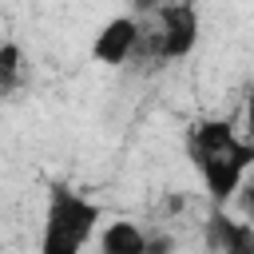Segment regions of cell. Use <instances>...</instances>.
Listing matches in <instances>:
<instances>
[{
  "label": "cell",
  "mask_w": 254,
  "mask_h": 254,
  "mask_svg": "<svg viewBox=\"0 0 254 254\" xmlns=\"http://www.w3.org/2000/svg\"><path fill=\"white\" fill-rule=\"evenodd\" d=\"M187 155L202 179L210 206H222V210L254 175V139H242L226 119H198L187 131Z\"/></svg>",
  "instance_id": "obj_1"
},
{
  "label": "cell",
  "mask_w": 254,
  "mask_h": 254,
  "mask_svg": "<svg viewBox=\"0 0 254 254\" xmlns=\"http://www.w3.org/2000/svg\"><path fill=\"white\" fill-rule=\"evenodd\" d=\"M103 222L99 202H91L87 194L56 183L48 190L44 202V230H40V254H83L87 242L95 238V230Z\"/></svg>",
  "instance_id": "obj_2"
},
{
  "label": "cell",
  "mask_w": 254,
  "mask_h": 254,
  "mask_svg": "<svg viewBox=\"0 0 254 254\" xmlns=\"http://www.w3.org/2000/svg\"><path fill=\"white\" fill-rule=\"evenodd\" d=\"M202 36V20L198 8L190 0H171L151 28H143V44L135 60H151V64H171V60H187L198 48Z\"/></svg>",
  "instance_id": "obj_3"
},
{
  "label": "cell",
  "mask_w": 254,
  "mask_h": 254,
  "mask_svg": "<svg viewBox=\"0 0 254 254\" xmlns=\"http://www.w3.org/2000/svg\"><path fill=\"white\" fill-rule=\"evenodd\" d=\"M139 44H143V20L139 16H111L91 40V60L103 67H123L139 56Z\"/></svg>",
  "instance_id": "obj_4"
},
{
  "label": "cell",
  "mask_w": 254,
  "mask_h": 254,
  "mask_svg": "<svg viewBox=\"0 0 254 254\" xmlns=\"http://www.w3.org/2000/svg\"><path fill=\"white\" fill-rule=\"evenodd\" d=\"M206 246L214 254H254V226L246 218L226 214L222 206H210V214H206Z\"/></svg>",
  "instance_id": "obj_5"
},
{
  "label": "cell",
  "mask_w": 254,
  "mask_h": 254,
  "mask_svg": "<svg viewBox=\"0 0 254 254\" xmlns=\"http://www.w3.org/2000/svg\"><path fill=\"white\" fill-rule=\"evenodd\" d=\"M147 242L151 238L131 218L103 222V230H99V254H147Z\"/></svg>",
  "instance_id": "obj_6"
},
{
  "label": "cell",
  "mask_w": 254,
  "mask_h": 254,
  "mask_svg": "<svg viewBox=\"0 0 254 254\" xmlns=\"http://www.w3.org/2000/svg\"><path fill=\"white\" fill-rule=\"evenodd\" d=\"M20 79H24V52H20L16 40H4L0 44V95L12 99Z\"/></svg>",
  "instance_id": "obj_7"
},
{
  "label": "cell",
  "mask_w": 254,
  "mask_h": 254,
  "mask_svg": "<svg viewBox=\"0 0 254 254\" xmlns=\"http://www.w3.org/2000/svg\"><path fill=\"white\" fill-rule=\"evenodd\" d=\"M234 206H238V218H246L250 226H254V175L242 183V190L234 194Z\"/></svg>",
  "instance_id": "obj_8"
},
{
  "label": "cell",
  "mask_w": 254,
  "mask_h": 254,
  "mask_svg": "<svg viewBox=\"0 0 254 254\" xmlns=\"http://www.w3.org/2000/svg\"><path fill=\"white\" fill-rule=\"evenodd\" d=\"M167 4H171V0H135V4H131V16H139V20H143V16H151V20H155Z\"/></svg>",
  "instance_id": "obj_9"
},
{
  "label": "cell",
  "mask_w": 254,
  "mask_h": 254,
  "mask_svg": "<svg viewBox=\"0 0 254 254\" xmlns=\"http://www.w3.org/2000/svg\"><path fill=\"white\" fill-rule=\"evenodd\" d=\"M171 250H175V238L171 234H159V238L147 242V254H171Z\"/></svg>",
  "instance_id": "obj_10"
},
{
  "label": "cell",
  "mask_w": 254,
  "mask_h": 254,
  "mask_svg": "<svg viewBox=\"0 0 254 254\" xmlns=\"http://www.w3.org/2000/svg\"><path fill=\"white\" fill-rule=\"evenodd\" d=\"M242 127H246V139H254V87L246 91V111H242Z\"/></svg>",
  "instance_id": "obj_11"
}]
</instances>
